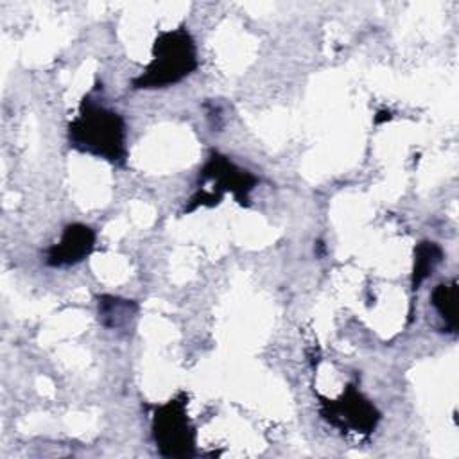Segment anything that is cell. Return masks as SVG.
Wrapping results in <instances>:
<instances>
[{
    "mask_svg": "<svg viewBox=\"0 0 459 459\" xmlns=\"http://www.w3.org/2000/svg\"><path fill=\"white\" fill-rule=\"evenodd\" d=\"M68 138L72 147L108 161L120 163L126 158L124 118L90 97H84L79 115L70 122Z\"/></svg>",
    "mask_w": 459,
    "mask_h": 459,
    "instance_id": "6da1fadb",
    "label": "cell"
},
{
    "mask_svg": "<svg viewBox=\"0 0 459 459\" xmlns=\"http://www.w3.org/2000/svg\"><path fill=\"white\" fill-rule=\"evenodd\" d=\"M197 68L195 43L186 29L161 32L152 47V59L133 81L134 88H167Z\"/></svg>",
    "mask_w": 459,
    "mask_h": 459,
    "instance_id": "7a4b0ae2",
    "label": "cell"
},
{
    "mask_svg": "<svg viewBox=\"0 0 459 459\" xmlns=\"http://www.w3.org/2000/svg\"><path fill=\"white\" fill-rule=\"evenodd\" d=\"M152 436L165 457H188L194 454L195 430L186 416V400L178 396L156 409Z\"/></svg>",
    "mask_w": 459,
    "mask_h": 459,
    "instance_id": "3957f363",
    "label": "cell"
},
{
    "mask_svg": "<svg viewBox=\"0 0 459 459\" xmlns=\"http://www.w3.org/2000/svg\"><path fill=\"white\" fill-rule=\"evenodd\" d=\"M201 181H213L217 186L212 192L206 190H199L192 199H190V206L186 208L188 212L194 210L199 204H217L222 199L224 192H231L235 195V199L240 204L247 203V195L249 192L255 188L256 185V178L253 174H249L247 170L238 169L235 163H231L226 156L213 152L206 165L201 170L199 176Z\"/></svg>",
    "mask_w": 459,
    "mask_h": 459,
    "instance_id": "277c9868",
    "label": "cell"
},
{
    "mask_svg": "<svg viewBox=\"0 0 459 459\" xmlns=\"http://www.w3.org/2000/svg\"><path fill=\"white\" fill-rule=\"evenodd\" d=\"M321 416L339 430L355 434H371L380 420L377 407L353 385H348L337 400H323Z\"/></svg>",
    "mask_w": 459,
    "mask_h": 459,
    "instance_id": "5b68a950",
    "label": "cell"
},
{
    "mask_svg": "<svg viewBox=\"0 0 459 459\" xmlns=\"http://www.w3.org/2000/svg\"><path fill=\"white\" fill-rule=\"evenodd\" d=\"M95 244V233L84 224H70L65 228L61 240L47 249L45 262L50 267H66L86 258Z\"/></svg>",
    "mask_w": 459,
    "mask_h": 459,
    "instance_id": "8992f818",
    "label": "cell"
},
{
    "mask_svg": "<svg viewBox=\"0 0 459 459\" xmlns=\"http://www.w3.org/2000/svg\"><path fill=\"white\" fill-rule=\"evenodd\" d=\"M136 303L113 298V296H102L99 298V319L106 328L118 330L126 328L131 319L136 316Z\"/></svg>",
    "mask_w": 459,
    "mask_h": 459,
    "instance_id": "52a82bcc",
    "label": "cell"
},
{
    "mask_svg": "<svg viewBox=\"0 0 459 459\" xmlns=\"http://www.w3.org/2000/svg\"><path fill=\"white\" fill-rule=\"evenodd\" d=\"M430 303L436 308L437 316L445 321L448 332L457 330V281L439 283L430 296Z\"/></svg>",
    "mask_w": 459,
    "mask_h": 459,
    "instance_id": "ba28073f",
    "label": "cell"
},
{
    "mask_svg": "<svg viewBox=\"0 0 459 459\" xmlns=\"http://www.w3.org/2000/svg\"><path fill=\"white\" fill-rule=\"evenodd\" d=\"M443 260V249L436 242H420L414 249V269H412V289L420 285L434 273Z\"/></svg>",
    "mask_w": 459,
    "mask_h": 459,
    "instance_id": "9c48e42d",
    "label": "cell"
}]
</instances>
